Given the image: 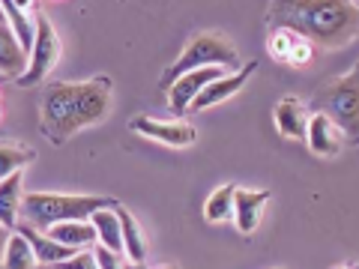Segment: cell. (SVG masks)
Wrapping results in <instances>:
<instances>
[{
	"label": "cell",
	"mask_w": 359,
	"mask_h": 269,
	"mask_svg": "<svg viewBox=\"0 0 359 269\" xmlns=\"http://www.w3.org/2000/svg\"><path fill=\"white\" fill-rule=\"evenodd\" d=\"M222 75H231L219 69V66H210V69H195V72H186L183 78H177V81L168 87V105H171V111L177 117H183L189 108H192V102L201 96V90H204L207 84L219 81Z\"/></svg>",
	"instance_id": "cell-7"
},
{
	"label": "cell",
	"mask_w": 359,
	"mask_h": 269,
	"mask_svg": "<svg viewBox=\"0 0 359 269\" xmlns=\"http://www.w3.org/2000/svg\"><path fill=\"white\" fill-rule=\"evenodd\" d=\"M311 57H314V48H311V42L299 36V42L294 45V51H290L287 63H294V66H302V63H309Z\"/></svg>",
	"instance_id": "cell-25"
},
{
	"label": "cell",
	"mask_w": 359,
	"mask_h": 269,
	"mask_svg": "<svg viewBox=\"0 0 359 269\" xmlns=\"http://www.w3.org/2000/svg\"><path fill=\"white\" fill-rule=\"evenodd\" d=\"M27 63H30V57L21 51L15 33L9 30V25L4 21V25H0V72L18 81V78L27 72Z\"/></svg>",
	"instance_id": "cell-15"
},
{
	"label": "cell",
	"mask_w": 359,
	"mask_h": 269,
	"mask_svg": "<svg viewBox=\"0 0 359 269\" xmlns=\"http://www.w3.org/2000/svg\"><path fill=\"white\" fill-rule=\"evenodd\" d=\"M299 42V36L294 30H269V54H273L276 60H285L287 63V57H290V51H294V45Z\"/></svg>",
	"instance_id": "cell-23"
},
{
	"label": "cell",
	"mask_w": 359,
	"mask_h": 269,
	"mask_svg": "<svg viewBox=\"0 0 359 269\" xmlns=\"http://www.w3.org/2000/svg\"><path fill=\"white\" fill-rule=\"evenodd\" d=\"M117 200L96 198V195H48V192H30L21 200V216L30 228L48 230L63 221H90V216L99 209H114Z\"/></svg>",
	"instance_id": "cell-3"
},
{
	"label": "cell",
	"mask_w": 359,
	"mask_h": 269,
	"mask_svg": "<svg viewBox=\"0 0 359 269\" xmlns=\"http://www.w3.org/2000/svg\"><path fill=\"white\" fill-rule=\"evenodd\" d=\"M9 237H13V230H9V228H4V224H0V269H4V254H6Z\"/></svg>",
	"instance_id": "cell-27"
},
{
	"label": "cell",
	"mask_w": 359,
	"mask_h": 269,
	"mask_svg": "<svg viewBox=\"0 0 359 269\" xmlns=\"http://www.w3.org/2000/svg\"><path fill=\"white\" fill-rule=\"evenodd\" d=\"M132 132L144 134V138H156L168 144V147H189L195 141V126L186 120H174V123H162V120H153V117H132Z\"/></svg>",
	"instance_id": "cell-8"
},
{
	"label": "cell",
	"mask_w": 359,
	"mask_h": 269,
	"mask_svg": "<svg viewBox=\"0 0 359 269\" xmlns=\"http://www.w3.org/2000/svg\"><path fill=\"white\" fill-rule=\"evenodd\" d=\"M257 69L255 63H245V66H240V72H231V75H222L219 81H212V84H207L204 90H201V96L192 102V108L189 111H204V108H212V105H219V102H224L228 96H233V93H240V90L245 87V81H249V75Z\"/></svg>",
	"instance_id": "cell-9"
},
{
	"label": "cell",
	"mask_w": 359,
	"mask_h": 269,
	"mask_svg": "<svg viewBox=\"0 0 359 269\" xmlns=\"http://www.w3.org/2000/svg\"><path fill=\"white\" fill-rule=\"evenodd\" d=\"M210 66H219L224 72H240V54L237 48L231 45V39H224L222 33H195L192 39L186 42V51L174 60V66L162 75V90L171 87L177 78H183L186 72H195V69H210Z\"/></svg>",
	"instance_id": "cell-4"
},
{
	"label": "cell",
	"mask_w": 359,
	"mask_h": 269,
	"mask_svg": "<svg viewBox=\"0 0 359 269\" xmlns=\"http://www.w3.org/2000/svg\"><path fill=\"white\" fill-rule=\"evenodd\" d=\"M33 150L27 147H18V144H0V179L13 177V174H21L25 165L33 162Z\"/></svg>",
	"instance_id": "cell-21"
},
{
	"label": "cell",
	"mask_w": 359,
	"mask_h": 269,
	"mask_svg": "<svg viewBox=\"0 0 359 269\" xmlns=\"http://www.w3.org/2000/svg\"><path fill=\"white\" fill-rule=\"evenodd\" d=\"M314 111L330 117L351 141H359V63L347 75L318 90Z\"/></svg>",
	"instance_id": "cell-5"
},
{
	"label": "cell",
	"mask_w": 359,
	"mask_h": 269,
	"mask_svg": "<svg viewBox=\"0 0 359 269\" xmlns=\"http://www.w3.org/2000/svg\"><path fill=\"white\" fill-rule=\"evenodd\" d=\"M93 254H96V263H99V269H126V266H123V261H120V254H114V251L102 249V245H96Z\"/></svg>",
	"instance_id": "cell-26"
},
{
	"label": "cell",
	"mask_w": 359,
	"mask_h": 269,
	"mask_svg": "<svg viewBox=\"0 0 359 269\" xmlns=\"http://www.w3.org/2000/svg\"><path fill=\"white\" fill-rule=\"evenodd\" d=\"M27 9H33V6H30V4H13V0H6V4H4L6 25H9V30L15 33L21 51H25L27 57H30L33 42H36V18H30Z\"/></svg>",
	"instance_id": "cell-14"
},
{
	"label": "cell",
	"mask_w": 359,
	"mask_h": 269,
	"mask_svg": "<svg viewBox=\"0 0 359 269\" xmlns=\"http://www.w3.org/2000/svg\"><path fill=\"white\" fill-rule=\"evenodd\" d=\"M90 224L96 230V242L102 249L120 254L123 251V230H120V216H117V207L114 209H99L90 216Z\"/></svg>",
	"instance_id": "cell-17"
},
{
	"label": "cell",
	"mask_w": 359,
	"mask_h": 269,
	"mask_svg": "<svg viewBox=\"0 0 359 269\" xmlns=\"http://www.w3.org/2000/svg\"><path fill=\"white\" fill-rule=\"evenodd\" d=\"M4 21H6V15H4V4H0V25H4Z\"/></svg>",
	"instance_id": "cell-29"
},
{
	"label": "cell",
	"mask_w": 359,
	"mask_h": 269,
	"mask_svg": "<svg viewBox=\"0 0 359 269\" xmlns=\"http://www.w3.org/2000/svg\"><path fill=\"white\" fill-rule=\"evenodd\" d=\"M126 269H174V266H147V263H126Z\"/></svg>",
	"instance_id": "cell-28"
},
{
	"label": "cell",
	"mask_w": 359,
	"mask_h": 269,
	"mask_svg": "<svg viewBox=\"0 0 359 269\" xmlns=\"http://www.w3.org/2000/svg\"><path fill=\"white\" fill-rule=\"evenodd\" d=\"M48 269H99V263H96L93 251H78V254L69 257V261H60V263H54Z\"/></svg>",
	"instance_id": "cell-24"
},
{
	"label": "cell",
	"mask_w": 359,
	"mask_h": 269,
	"mask_svg": "<svg viewBox=\"0 0 359 269\" xmlns=\"http://www.w3.org/2000/svg\"><path fill=\"white\" fill-rule=\"evenodd\" d=\"M117 216H120V230H123V251L129 254L132 263H144L147 261V242L141 237L138 221H135L132 212L123 209V207H117Z\"/></svg>",
	"instance_id": "cell-19"
},
{
	"label": "cell",
	"mask_w": 359,
	"mask_h": 269,
	"mask_svg": "<svg viewBox=\"0 0 359 269\" xmlns=\"http://www.w3.org/2000/svg\"><path fill=\"white\" fill-rule=\"evenodd\" d=\"M233 195H237V186H219L216 192L207 198V207H204V216L210 221H224L233 216Z\"/></svg>",
	"instance_id": "cell-22"
},
{
	"label": "cell",
	"mask_w": 359,
	"mask_h": 269,
	"mask_svg": "<svg viewBox=\"0 0 359 269\" xmlns=\"http://www.w3.org/2000/svg\"><path fill=\"white\" fill-rule=\"evenodd\" d=\"M309 108L299 99H282L276 108V129L285 138H306L309 134Z\"/></svg>",
	"instance_id": "cell-13"
},
{
	"label": "cell",
	"mask_w": 359,
	"mask_h": 269,
	"mask_svg": "<svg viewBox=\"0 0 359 269\" xmlns=\"http://www.w3.org/2000/svg\"><path fill=\"white\" fill-rule=\"evenodd\" d=\"M294 30L323 48H341L359 36V4L347 0H282L269 6V30Z\"/></svg>",
	"instance_id": "cell-1"
},
{
	"label": "cell",
	"mask_w": 359,
	"mask_h": 269,
	"mask_svg": "<svg viewBox=\"0 0 359 269\" xmlns=\"http://www.w3.org/2000/svg\"><path fill=\"white\" fill-rule=\"evenodd\" d=\"M269 200V192H249V188H237L233 195V221H237L240 233H252L261 224V212Z\"/></svg>",
	"instance_id": "cell-12"
},
{
	"label": "cell",
	"mask_w": 359,
	"mask_h": 269,
	"mask_svg": "<svg viewBox=\"0 0 359 269\" xmlns=\"http://www.w3.org/2000/svg\"><path fill=\"white\" fill-rule=\"evenodd\" d=\"M21 200H25V192H21V174L0 179V224H4V228L13 230L18 224Z\"/></svg>",
	"instance_id": "cell-18"
},
{
	"label": "cell",
	"mask_w": 359,
	"mask_h": 269,
	"mask_svg": "<svg viewBox=\"0 0 359 269\" xmlns=\"http://www.w3.org/2000/svg\"><path fill=\"white\" fill-rule=\"evenodd\" d=\"M60 57V39L54 33L51 21L45 15H36V42H33V51H30V63H27V72L18 78L21 87H36L45 81V75L54 69V63Z\"/></svg>",
	"instance_id": "cell-6"
},
{
	"label": "cell",
	"mask_w": 359,
	"mask_h": 269,
	"mask_svg": "<svg viewBox=\"0 0 359 269\" xmlns=\"http://www.w3.org/2000/svg\"><path fill=\"white\" fill-rule=\"evenodd\" d=\"M306 141H309L311 153L327 156V159H330V156H339V153H341L344 134H341V129L335 126L330 117L314 114V117L309 120V134H306Z\"/></svg>",
	"instance_id": "cell-10"
},
{
	"label": "cell",
	"mask_w": 359,
	"mask_h": 269,
	"mask_svg": "<svg viewBox=\"0 0 359 269\" xmlns=\"http://www.w3.org/2000/svg\"><path fill=\"white\" fill-rule=\"evenodd\" d=\"M111 111V81H57L42 93V132L51 144L69 141L75 132L93 126Z\"/></svg>",
	"instance_id": "cell-2"
},
{
	"label": "cell",
	"mask_w": 359,
	"mask_h": 269,
	"mask_svg": "<svg viewBox=\"0 0 359 269\" xmlns=\"http://www.w3.org/2000/svg\"><path fill=\"white\" fill-rule=\"evenodd\" d=\"M54 242L66 245L72 251H87L90 245L96 242V230L90 221H63V224H54V228L45 230Z\"/></svg>",
	"instance_id": "cell-16"
},
{
	"label": "cell",
	"mask_w": 359,
	"mask_h": 269,
	"mask_svg": "<svg viewBox=\"0 0 359 269\" xmlns=\"http://www.w3.org/2000/svg\"><path fill=\"white\" fill-rule=\"evenodd\" d=\"M4 269H39L36 263V254L27 245V240L21 237L15 230L13 237H9V245H6V254H4Z\"/></svg>",
	"instance_id": "cell-20"
},
{
	"label": "cell",
	"mask_w": 359,
	"mask_h": 269,
	"mask_svg": "<svg viewBox=\"0 0 359 269\" xmlns=\"http://www.w3.org/2000/svg\"><path fill=\"white\" fill-rule=\"evenodd\" d=\"M15 230L27 240V245L33 249V254H36V263H39V266H54V263L69 261L72 254H78V251H72V249H66V245L54 242L48 233H42V230H36V228H30V224H18Z\"/></svg>",
	"instance_id": "cell-11"
}]
</instances>
